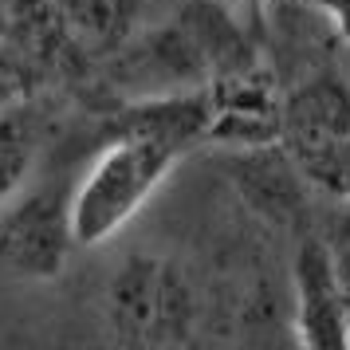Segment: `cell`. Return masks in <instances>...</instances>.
Instances as JSON below:
<instances>
[{"label": "cell", "mask_w": 350, "mask_h": 350, "mask_svg": "<svg viewBox=\"0 0 350 350\" xmlns=\"http://www.w3.org/2000/svg\"><path fill=\"white\" fill-rule=\"evenodd\" d=\"M177 146L146 134H122L107 146L71 193V228L75 244H103L150 201L177 161Z\"/></svg>", "instance_id": "obj_1"}, {"label": "cell", "mask_w": 350, "mask_h": 350, "mask_svg": "<svg viewBox=\"0 0 350 350\" xmlns=\"http://www.w3.org/2000/svg\"><path fill=\"white\" fill-rule=\"evenodd\" d=\"M280 138L327 189H350V83L323 75L280 107Z\"/></svg>", "instance_id": "obj_2"}, {"label": "cell", "mask_w": 350, "mask_h": 350, "mask_svg": "<svg viewBox=\"0 0 350 350\" xmlns=\"http://www.w3.org/2000/svg\"><path fill=\"white\" fill-rule=\"evenodd\" d=\"M107 319L126 342H174L193 319L189 284L170 260L130 256L107 287Z\"/></svg>", "instance_id": "obj_3"}, {"label": "cell", "mask_w": 350, "mask_h": 350, "mask_svg": "<svg viewBox=\"0 0 350 350\" xmlns=\"http://www.w3.org/2000/svg\"><path fill=\"white\" fill-rule=\"evenodd\" d=\"M75 244L71 197L36 189L0 208V264L20 280H55Z\"/></svg>", "instance_id": "obj_4"}, {"label": "cell", "mask_w": 350, "mask_h": 350, "mask_svg": "<svg viewBox=\"0 0 350 350\" xmlns=\"http://www.w3.org/2000/svg\"><path fill=\"white\" fill-rule=\"evenodd\" d=\"M295 323L299 338L319 350L350 347V291L327 244L303 240L295 252Z\"/></svg>", "instance_id": "obj_5"}, {"label": "cell", "mask_w": 350, "mask_h": 350, "mask_svg": "<svg viewBox=\"0 0 350 350\" xmlns=\"http://www.w3.org/2000/svg\"><path fill=\"white\" fill-rule=\"evenodd\" d=\"M177 28L189 36V44L197 48L208 75L228 79V75L256 71L252 40L244 36L237 16L224 8L221 0H185V8L177 12Z\"/></svg>", "instance_id": "obj_6"}, {"label": "cell", "mask_w": 350, "mask_h": 350, "mask_svg": "<svg viewBox=\"0 0 350 350\" xmlns=\"http://www.w3.org/2000/svg\"><path fill=\"white\" fill-rule=\"evenodd\" d=\"M36 161V126L28 111L8 107L0 111V208L20 193L24 177L32 174Z\"/></svg>", "instance_id": "obj_7"}, {"label": "cell", "mask_w": 350, "mask_h": 350, "mask_svg": "<svg viewBox=\"0 0 350 350\" xmlns=\"http://www.w3.org/2000/svg\"><path fill=\"white\" fill-rule=\"evenodd\" d=\"M55 4H59V20L67 24V32L91 48H107L126 32V0H55Z\"/></svg>", "instance_id": "obj_8"}, {"label": "cell", "mask_w": 350, "mask_h": 350, "mask_svg": "<svg viewBox=\"0 0 350 350\" xmlns=\"http://www.w3.org/2000/svg\"><path fill=\"white\" fill-rule=\"evenodd\" d=\"M307 8H315L323 16H331V24L338 28V36L350 44V0H299Z\"/></svg>", "instance_id": "obj_9"}]
</instances>
